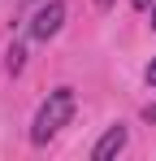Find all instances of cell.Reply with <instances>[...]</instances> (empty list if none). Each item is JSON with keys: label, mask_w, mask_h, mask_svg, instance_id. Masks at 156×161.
Listing matches in <instances>:
<instances>
[{"label": "cell", "mask_w": 156, "mask_h": 161, "mask_svg": "<svg viewBox=\"0 0 156 161\" xmlns=\"http://www.w3.org/2000/svg\"><path fill=\"white\" fill-rule=\"evenodd\" d=\"M143 122H156V105H148V109H143Z\"/></svg>", "instance_id": "cell-6"}, {"label": "cell", "mask_w": 156, "mask_h": 161, "mask_svg": "<svg viewBox=\"0 0 156 161\" xmlns=\"http://www.w3.org/2000/svg\"><path fill=\"white\" fill-rule=\"evenodd\" d=\"M22 48H18V44H13V48H9V70H13V74H18V70H22Z\"/></svg>", "instance_id": "cell-4"}, {"label": "cell", "mask_w": 156, "mask_h": 161, "mask_svg": "<svg viewBox=\"0 0 156 161\" xmlns=\"http://www.w3.org/2000/svg\"><path fill=\"white\" fill-rule=\"evenodd\" d=\"M74 105H78V100H74V87H56V92H48V100H44L39 113H35L30 139H35V144H48L52 135L74 118Z\"/></svg>", "instance_id": "cell-1"}, {"label": "cell", "mask_w": 156, "mask_h": 161, "mask_svg": "<svg viewBox=\"0 0 156 161\" xmlns=\"http://www.w3.org/2000/svg\"><path fill=\"white\" fill-rule=\"evenodd\" d=\"M126 144H130V135H126V126L117 122V126H108V131L100 135V144L91 148V161H113L122 148H126Z\"/></svg>", "instance_id": "cell-3"}, {"label": "cell", "mask_w": 156, "mask_h": 161, "mask_svg": "<svg viewBox=\"0 0 156 161\" xmlns=\"http://www.w3.org/2000/svg\"><path fill=\"white\" fill-rule=\"evenodd\" d=\"M61 22H65V0H48V4L35 13V22H30V35H35L39 44H48L52 35L61 31Z\"/></svg>", "instance_id": "cell-2"}, {"label": "cell", "mask_w": 156, "mask_h": 161, "mask_svg": "<svg viewBox=\"0 0 156 161\" xmlns=\"http://www.w3.org/2000/svg\"><path fill=\"white\" fill-rule=\"evenodd\" d=\"M134 4H139V9H148V0H134Z\"/></svg>", "instance_id": "cell-7"}, {"label": "cell", "mask_w": 156, "mask_h": 161, "mask_svg": "<svg viewBox=\"0 0 156 161\" xmlns=\"http://www.w3.org/2000/svg\"><path fill=\"white\" fill-rule=\"evenodd\" d=\"M152 26H156V9H152Z\"/></svg>", "instance_id": "cell-8"}, {"label": "cell", "mask_w": 156, "mask_h": 161, "mask_svg": "<svg viewBox=\"0 0 156 161\" xmlns=\"http://www.w3.org/2000/svg\"><path fill=\"white\" fill-rule=\"evenodd\" d=\"M148 87H156V57H152V65H148Z\"/></svg>", "instance_id": "cell-5"}]
</instances>
